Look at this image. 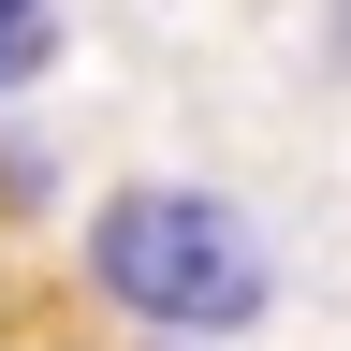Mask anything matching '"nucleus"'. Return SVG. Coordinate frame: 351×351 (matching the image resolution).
<instances>
[{
  "instance_id": "f257e3e1",
  "label": "nucleus",
  "mask_w": 351,
  "mask_h": 351,
  "mask_svg": "<svg viewBox=\"0 0 351 351\" xmlns=\"http://www.w3.org/2000/svg\"><path fill=\"white\" fill-rule=\"evenodd\" d=\"M88 263H103V293L132 322H161L176 351L263 322V249L234 234V205H205V191H117L88 219Z\"/></svg>"
},
{
  "instance_id": "f03ea898",
  "label": "nucleus",
  "mask_w": 351,
  "mask_h": 351,
  "mask_svg": "<svg viewBox=\"0 0 351 351\" xmlns=\"http://www.w3.org/2000/svg\"><path fill=\"white\" fill-rule=\"evenodd\" d=\"M59 59V0H0V88H29Z\"/></svg>"
}]
</instances>
